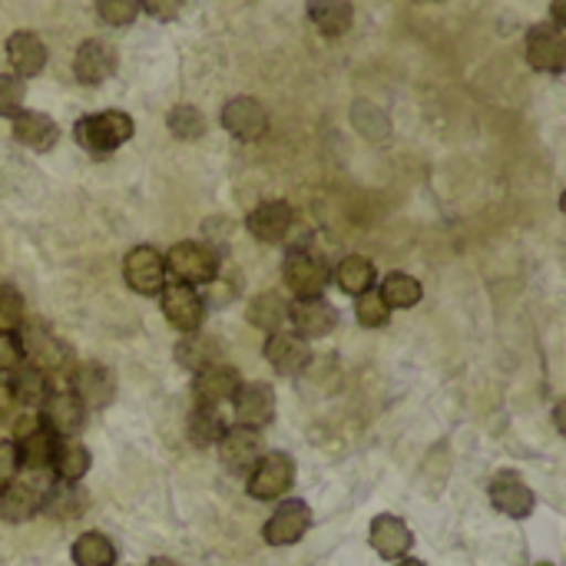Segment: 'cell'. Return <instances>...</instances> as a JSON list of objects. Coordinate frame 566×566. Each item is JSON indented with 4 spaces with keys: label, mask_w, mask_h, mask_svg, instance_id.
Wrapping results in <instances>:
<instances>
[{
    "label": "cell",
    "mask_w": 566,
    "mask_h": 566,
    "mask_svg": "<svg viewBox=\"0 0 566 566\" xmlns=\"http://www.w3.org/2000/svg\"><path fill=\"white\" fill-rule=\"evenodd\" d=\"M123 279L136 295L156 298L166 289V259H163V252L153 249V245L129 249L126 259H123Z\"/></svg>",
    "instance_id": "6"
},
{
    "label": "cell",
    "mask_w": 566,
    "mask_h": 566,
    "mask_svg": "<svg viewBox=\"0 0 566 566\" xmlns=\"http://www.w3.org/2000/svg\"><path fill=\"white\" fill-rule=\"evenodd\" d=\"M116 73V50L106 43V40H83L76 46V56H73V76L83 83V86H99L106 83L109 76Z\"/></svg>",
    "instance_id": "19"
},
{
    "label": "cell",
    "mask_w": 566,
    "mask_h": 566,
    "mask_svg": "<svg viewBox=\"0 0 566 566\" xmlns=\"http://www.w3.org/2000/svg\"><path fill=\"white\" fill-rule=\"evenodd\" d=\"M13 139L33 153H50L60 139V126L46 116V113H36V109H20L13 116Z\"/></svg>",
    "instance_id": "24"
},
{
    "label": "cell",
    "mask_w": 566,
    "mask_h": 566,
    "mask_svg": "<svg viewBox=\"0 0 566 566\" xmlns=\"http://www.w3.org/2000/svg\"><path fill=\"white\" fill-rule=\"evenodd\" d=\"M90 464H93V458H90V451H86L76 438H56L50 468H53V474H56L60 481L80 484V481L86 478Z\"/></svg>",
    "instance_id": "26"
},
{
    "label": "cell",
    "mask_w": 566,
    "mask_h": 566,
    "mask_svg": "<svg viewBox=\"0 0 566 566\" xmlns=\"http://www.w3.org/2000/svg\"><path fill=\"white\" fill-rule=\"evenodd\" d=\"M176 361H179L186 371H199V368L219 361V345H216V338H206V335H199V332L182 335L179 345H176Z\"/></svg>",
    "instance_id": "35"
},
{
    "label": "cell",
    "mask_w": 566,
    "mask_h": 566,
    "mask_svg": "<svg viewBox=\"0 0 566 566\" xmlns=\"http://www.w3.org/2000/svg\"><path fill=\"white\" fill-rule=\"evenodd\" d=\"M17 335H20V345H23V358H30V365L40 368L43 375L63 371L70 365V348L46 325H27Z\"/></svg>",
    "instance_id": "12"
},
{
    "label": "cell",
    "mask_w": 566,
    "mask_h": 566,
    "mask_svg": "<svg viewBox=\"0 0 566 566\" xmlns=\"http://www.w3.org/2000/svg\"><path fill=\"white\" fill-rule=\"evenodd\" d=\"M20 474V458H17V444L13 441H0V491L7 484H13Z\"/></svg>",
    "instance_id": "42"
},
{
    "label": "cell",
    "mask_w": 566,
    "mask_h": 566,
    "mask_svg": "<svg viewBox=\"0 0 566 566\" xmlns=\"http://www.w3.org/2000/svg\"><path fill=\"white\" fill-rule=\"evenodd\" d=\"M43 494L27 484V481H13L0 491V521L3 524H27L40 514Z\"/></svg>",
    "instance_id": "25"
},
{
    "label": "cell",
    "mask_w": 566,
    "mask_h": 566,
    "mask_svg": "<svg viewBox=\"0 0 566 566\" xmlns=\"http://www.w3.org/2000/svg\"><path fill=\"white\" fill-rule=\"evenodd\" d=\"M166 126H169V133H172L176 139H186V143H189V139H199V136L206 133V116H202L196 106L179 103V106L169 109Z\"/></svg>",
    "instance_id": "36"
},
{
    "label": "cell",
    "mask_w": 566,
    "mask_h": 566,
    "mask_svg": "<svg viewBox=\"0 0 566 566\" xmlns=\"http://www.w3.org/2000/svg\"><path fill=\"white\" fill-rule=\"evenodd\" d=\"M265 361L285 378L302 375L312 365V345L305 338H298L295 332H275L265 342Z\"/></svg>",
    "instance_id": "21"
},
{
    "label": "cell",
    "mask_w": 566,
    "mask_h": 566,
    "mask_svg": "<svg viewBox=\"0 0 566 566\" xmlns=\"http://www.w3.org/2000/svg\"><path fill=\"white\" fill-rule=\"evenodd\" d=\"M355 315L365 328H385L388 318H391V308L385 305L381 292L378 289H368L365 295L355 298Z\"/></svg>",
    "instance_id": "37"
},
{
    "label": "cell",
    "mask_w": 566,
    "mask_h": 566,
    "mask_svg": "<svg viewBox=\"0 0 566 566\" xmlns=\"http://www.w3.org/2000/svg\"><path fill=\"white\" fill-rule=\"evenodd\" d=\"M186 431H189V441L196 448H216L222 441V434L229 431V421L219 408L212 405H196L189 411V421H186Z\"/></svg>",
    "instance_id": "28"
},
{
    "label": "cell",
    "mask_w": 566,
    "mask_h": 566,
    "mask_svg": "<svg viewBox=\"0 0 566 566\" xmlns=\"http://www.w3.org/2000/svg\"><path fill=\"white\" fill-rule=\"evenodd\" d=\"M368 541H371V547H375V554H378L381 560H395V564L405 560V557L411 554V547H415V534H411L408 524H405L401 517H395V514L375 517V521H371Z\"/></svg>",
    "instance_id": "22"
},
{
    "label": "cell",
    "mask_w": 566,
    "mask_h": 566,
    "mask_svg": "<svg viewBox=\"0 0 566 566\" xmlns=\"http://www.w3.org/2000/svg\"><path fill=\"white\" fill-rule=\"evenodd\" d=\"M398 566H428V564H421V560H415V557H405V560H398Z\"/></svg>",
    "instance_id": "47"
},
{
    "label": "cell",
    "mask_w": 566,
    "mask_h": 566,
    "mask_svg": "<svg viewBox=\"0 0 566 566\" xmlns=\"http://www.w3.org/2000/svg\"><path fill=\"white\" fill-rule=\"evenodd\" d=\"M488 494H491V504H494L504 517H514V521L531 517V514H534V507H537L534 491H531V488L524 484V478H521V474H514V471H501V474H494V481H491Z\"/></svg>",
    "instance_id": "17"
},
{
    "label": "cell",
    "mask_w": 566,
    "mask_h": 566,
    "mask_svg": "<svg viewBox=\"0 0 566 566\" xmlns=\"http://www.w3.org/2000/svg\"><path fill=\"white\" fill-rule=\"evenodd\" d=\"M70 391L80 398L86 411H103L116 398V378L103 361H83L73 368Z\"/></svg>",
    "instance_id": "11"
},
{
    "label": "cell",
    "mask_w": 566,
    "mask_h": 566,
    "mask_svg": "<svg viewBox=\"0 0 566 566\" xmlns=\"http://www.w3.org/2000/svg\"><path fill=\"white\" fill-rule=\"evenodd\" d=\"M249 322L265 332V335H275L289 325V302L279 295V292H262L249 302Z\"/></svg>",
    "instance_id": "32"
},
{
    "label": "cell",
    "mask_w": 566,
    "mask_h": 566,
    "mask_svg": "<svg viewBox=\"0 0 566 566\" xmlns=\"http://www.w3.org/2000/svg\"><path fill=\"white\" fill-rule=\"evenodd\" d=\"M13 444H17V458H20V468L23 471H50V461H53V448H56V434L43 424V418L36 415H27L17 421V431H13Z\"/></svg>",
    "instance_id": "4"
},
{
    "label": "cell",
    "mask_w": 566,
    "mask_h": 566,
    "mask_svg": "<svg viewBox=\"0 0 566 566\" xmlns=\"http://www.w3.org/2000/svg\"><path fill=\"white\" fill-rule=\"evenodd\" d=\"M308 20L322 36H345L355 23L348 0H308Z\"/></svg>",
    "instance_id": "27"
},
{
    "label": "cell",
    "mask_w": 566,
    "mask_h": 566,
    "mask_svg": "<svg viewBox=\"0 0 566 566\" xmlns=\"http://www.w3.org/2000/svg\"><path fill=\"white\" fill-rule=\"evenodd\" d=\"M146 566H182V564H176V560H169V557H153Z\"/></svg>",
    "instance_id": "46"
},
{
    "label": "cell",
    "mask_w": 566,
    "mask_h": 566,
    "mask_svg": "<svg viewBox=\"0 0 566 566\" xmlns=\"http://www.w3.org/2000/svg\"><path fill=\"white\" fill-rule=\"evenodd\" d=\"M136 133V123L129 113L123 109H103V113H90L83 119H76L73 136L80 143V149L93 153V156H106L116 153L123 143H129Z\"/></svg>",
    "instance_id": "1"
},
{
    "label": "cell",
    "mask_w": 566,
    "mask_h": 566,
    "mask_svg": "<svg viewBox=\"0 0 566 566\" xmlns=\"http://www.w3.org/2000/svg\"><path fill=\"white\" fill-rule=\"evenodd\" d=\"M378 292H381V298H385L388 308H415V305L424 298L421 282H418L415 275H408V272H391V275H385V282H381Z\"/></svg>",
    "instance_id": "34"
},
{
    "label": "cell",
    "mask_w": 566,
    "mask_h": 566,
    "mask_svg": "<svg viewBox=\"0 0 566 566\" xmlns=\"http://www.w3.org/2000/svg\"><path fill=\"white\" fill-rule=\"evenodd\" d=\"M312 531V507L302 497H289L275 507V514L265 521L262 537L269 547H292Z\"/></svg>",
    "instance_id": "8"
},
{
    "label": "cell",
    "mask_w": 566,
    "mask_h": 566,
    "mask_svg": "<svg viewBox=\"0 0 566 566\" xmlns=\"http://www.w3.org/2000/svg\"><path fill=\"white\" fill-rule=\"evenodd\" d=\"M23 325V295L10 285H0V332H17Z\"/></svg>",
    "instance_id": "40"
},
{
    "label": "cell",
    "mask_w": 566,
    "mask_h": 566,
    "mask_svg": "<svg viewBox=\"0 0 566 566\" xmlns=\"http://www.w3.org/2000/svg\"><path fill=\"white\" fill-rule=\"evenodd\" d=\"M163 259H166V272L176 275V282L192 285V289L209 285L219 275V255L202 242H176L169 255Z\"/></svg>",
    "instance_id": "2"
},
{
    "label": "cell",
    "mask_w": 566,
    "mask_h": 566,
    "mask_svg": "<svg viewBox=\"0 0 566 566\" xmlns=\"http://www.w3.org/2000/svg\"><path fill=\"white\" fill-rule=\"evenodd\" d=\"M90 497L80 491V484H66V481H56L46 494H43V504L40 511L56 517V521H73L86 511Z\"/></svg>",
    "instance_id": "30"
},
{
    "label": "cell",
    "mask_w": 566,
    "mask_h": 566,
    "mask_svg": "<svg viewBox=\"0 0 566 566\" xmlns=\"http://www.w3.org/2000/svg\"><path fill=\"white\" fill-rule=\"evenodd\" d=\"M27 99V83L13 73H0V116L13 119L23 109Z\"/></svg>",
    "instance_id": "39"
},
{
    "label": "cell",
    "mask_w": 566,
    "mask_h": 566,
    "mask_svg": "<svg viewBox=\"0 0 566 566\" xmlns=\"http://www.w3.org/2000/svg\"><path fill=\"white\" fill-rule=\"evenodd\" d=\"M235 408V424L249 431H265L275 421V391L265 381H242L239 391L232 395Z\"/></svg>",
    "instance_id": "10"
},
{
    "label": "cell",
    "mask_w": 566,
    "mask_h": 566,
    "mask_svg": "<svg viewBox=\"0 0 566 566\" xmlns=\"http://www.w3.org/2000/svg\"><path fill=\"white\" fill-rule=\"evenodd\" d=\"M537 566H554V564H537Z\"/></svg>",
    "instance_id": "48"
},
{
    "label": "cell",
    "mask_w": 566,
    "mask_h": 566,
    "mask_svg": "<svg viewBox=\"0 0 566 566\" xmlns=\"http://www.w3.org/2000/svg\"><path fill=\"white\" fill-rule=\"evenodd\" d=\"M159 305H163V315L166 322L182 332V335H192L202 328V318H206V302L202 295L192 289V285H182V282H169L163 292H159Z\"/></svg>",
    "instance_id": "7"
},
{
    "label": "cell",
    "mask_w": 566,
    "mask_h": 566,
    "mask_svg": "<svg viewBox=\"0 0 566 566\" xmlns=\"http://www.w3.org/2000/svg\"><path fill=\"white\" fill-rule=\"evenodd\" d=\"M7 388H10V395H13L17 405H23V408H40V401H43L46 391H50V378H46L40 368H33V365H17V368L10 371Z\"/></svg>",
    "instance_id": "29"
},
{
    "label": "cell",
    "mask_w": 566,
    "mask_h": 566,
    "mask_svg": "<svg viewBox=\"0 0 566 566\" xmlns=\"http://www.w3.org/2000/svg\"><path fill=\"white\" fill-rule=\"evenodd\" d=\"M186 7V0H143V10L149 13V17H156V20H176L179 17V10Z\"/></svg>",
    "instance_id": "43"
},
{
    "label": "cell",
    "mask_w": 566,
    "mask_h": 566,
    "mask_svg": "<svg viewBox=\"0 0 566 566\" xmlns=\"http://www.w3.org/2000/svg\"><path fill=\"white\" fill-rule=\"evenodd\" d=\"M564 3H566V0H554V27H557V30H564V27H566Z\"/></svg>",
    "instance_id": "45"
},
{
    "label": "cell",
    "mask_w": 566,
    "mask_h": 566,
    "mask_svg": "<svg viewBox=\"0 0 566 566\" xmlns=\"http://www.w3.org/2000/svg\"><path fill=\"white\" fill-rule=\"evenodd\" d=\"M245 226H249V232H252L259 242L275 245V242H285V235L292 232V226H295V209H292L285 199H269V202H259V206L249 212Z\"/></svg>",
    "instance_id": "20"
},
{
    "label": "cell",
    "mask_w": 566,
    "mask_h": 566,
    "mask_svg": "<svg viewBox=\"0 0 566 566\" xmlns=\"http://www.w3.org/2000/svg\"><path fill=\"white\" fill-rule=\"evenodd\" d=\"M219 123L226 133H232L242 143H259L269 133V109L255 99V96H232L222 113Z\"/></svg>",
    "instance_id": "9"
},
{
    "label": "cell",
    "mask_w": 566,
    "mask_h": 566,
    "mask_svg": "<svg viewBox=\"0 0 566 566\" xmlns=\"http://www.w3.org/2000/svg\"><path fill=\"white\" fill-rule=\"evenodd\" d=\"M295 484V461L285 451H269L259 464L245 474V491L255 501H279Z\"/></svg>",
    "instance_id": "3"
},
{
    "label": "cell",
    "mask_w": 566,
    "mask_h": 566,
    "mask_svg": "<svg viewBox=\"0 0 566 566\" xmlns=\"http://www.w3.org/2000/svg\"><path fill=\"white\" fill-rule=\"evenodd\" d=\"M216 448H219L222 468H226L229 474H239V478H245V474L259 464V458L265 454L262 434H259V431H249V428H239V424L229 428Z\"/></svg>",
    "instance_id": "15"
},
{
    "label": "cell",
    "mask_w": 566,
    "mask_h": 566,
    "mask_svg": "<svg viewBox=\"0 0 566 566\" xmlns=\"http://www.w3.org/2000/svg\"><path fill=\"white\" fill-rule=\"evenodd\" d=\"M285 285L295 292V298H322V292L332 282V272L325 259H318L312 249H292L282 265Z\"/></svg>",
    "instance_id": "5"
},
{
    "label": "cell",
    "mask_w": 566,
    "mask_h": 566,
    "mask_svg": "<svg viewBox=\"0 0 566 566\" xmlns=\"http://www.w3.org/2000/svg\"><path fill=\"white\" fill-rule=\"evenodd\" d=\"M375 279H378V272H375L371 259H365V255H345V259L335 265V282H338V289H342L345 295H352V298H358V295H365L368 289H375Z\"/></svg>",
    "instance_id": "31"
},
{
    "label": "cell",
    "mask_w": 566,
    "mask_h": 566,
    "mask_svg": "<svg viewBox=\"0 0 566 566\" xmlns=\"http://www.w3.org/2000/svg\"><path fill=\"white\" fill-rule=\"evenodd\" d=\"M289 322L295 325V335L305 342L325 338L338 325V308L325 298H295L289 305Z\"/></svg>",
    "instance_id": "18"
},
{
    "label": "cell",
    "mask_w": 566,
    "mask_h": 566,
    "mask_svg": "<svg viewBox=\"0 0 566 566\" xmlns=\"http://www.w3.org/2000/svg\"><path fill=\"white\" fill-rule=\"evenodd\" d=\"M46 43L33 33V30H13L7 36V60H10V70L13 76L27 80V76H36L43 73L46 66Z\"/></svg>",
    "instance_id": "23"
},
{
    "label": "cell",
    "mask_w": 566,
    "mask_h": 566,
    "mask_svg": "<svg viewBox=\"0 0 566 566\" xmlns=\"http://www.w3.org/2000/svg\"><path fill=\"white\" fill-rule=\"evenodd\" d=\"M96 17L106 27H129L143 13V0H93Z\"/></svg>",
    "instance_id": "38"
},
{
    "label": "cell",
    "mask_w": 566,
    "mask_h": 566,
    "mask_svg": "<svg viewBox=\"0 0 566 566\" xmlns=\"http://www.w3.org/2000/svg\"><path fill=\"white\" fill-rule=\"evenodd\" d=\"M13 411H17V401H13L10 388H7V385H0V424H3V421H10V418H13Z\"/></svg>",
    "instance_id": "44"
},
{
    "label": "cell",
    "mask_w": 566,
    "mask_h": 566,
    "mask_svg": "<svg viewBox=\"0 0 566 566\" xmlns=\"http://www.w3.org/2000/svg\"><path fill=\"white\" fill-rule=\"evenodd\" d=\"M70 557L76 566H116V544L106 534L90 531L73 541Z\"/></svg>",
    "instance_id": "33"
},
{
    "label": "cell",
    "mask_w": 566,
    "mask_h": 566,
    "mask_svg": "<svg viewBox=\"0 0 566 566\" xmlns=\"http://www.w3.org/2000/svg\"><path fill=\"white\" fill-rule=\"evenodd\" d=\"M40 418L56 438H73L86 421V408L80 405V398L70 388H53L50 385L46 398L40 401Z\"/></svg>",
    "instance_id": "13"
},
{
    "label": "cell",
    "mask_w": 566,
    "mask_h": 566,
    "mask_svg": "<svg viewBox=\"0 0 566 566\" xmlns=\"http://www.w3.org/2000/svg\"><path fill=\"white\" fill-rule=\"evenodd\" d=\"M527 63L541 73H554L560 76L566 66V43L564 30H557L554 23H537L527 30Z\"/></svg>",
    "instance_id": "16"
},
{
    "label": "cell",
    "mask_w": 566,
    "mask_h": 566,
    "mask_svg": "<svg viewBox=\"0 0 566 566\" xmlns=\"http://www.w3.org/2000/svg\"><path fill=\"white\" fill-rule=\"evenodd\" d=\"M242 378H239V368L235 365H226L222 358L192 371V395H196V405H226L232 401V395L239 391Z\"/></svg>",
    "instance_id": "14"
},
{
    "label": "cell",
    "mask_w": 566,
    "mask_h": 566,
    "mask_svg": "<svg viewBox=\"0 0 566 566\" xmlns=\"http://www.w3.org/2000/svg\"><path fill=\"white\" fill-rule=\"evenodd\" d=\"M17 365H23V345L17 332H0V375H10Z\"/></svg>",
    "instance_id": "41"
}]
</instances>
